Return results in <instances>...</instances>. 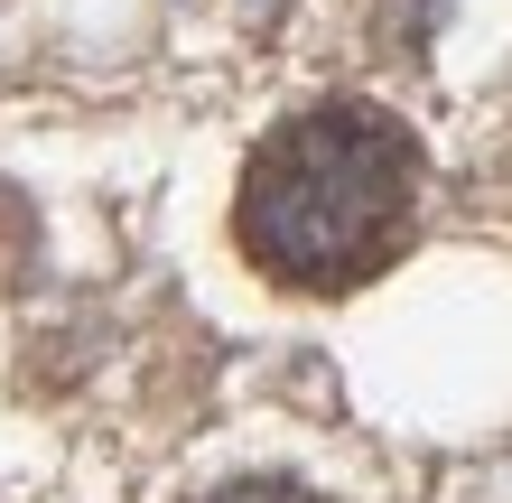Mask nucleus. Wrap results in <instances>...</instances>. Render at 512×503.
Wrapping results in <instances>:
<instances>
[{
  "mask_svg": "<svg viewBox=\"0 0 512 503\" xmlns=\"http://www.w3.org/2000/svg\"><path fill=\"white\" fill-rule=\"evenodd\" d=\"M410 196H419V159L401 122L373 103H317L252 150L233 224H243V252L270 280L354 289L401 252Z\"/></svg>",
  "mask_w": 512,
  "mask_h": 503,
  "instance_id": "nucleus-1",
  "label": "nucleus"
},
{
  "mask_svg": "<svg viewBox=\"0 0 512 503\" xmlns=\"http://www.w3.org/2000/svg\"><path fill=\"white\" fill-rule=\"evenodd\" d=\"M205 503H317V494H298L289 476H243V485H224V494H205Z\"/></svg>",
  "mask_w": 512,
  "mask_h": 503,
  "instance_id": "nucleus-2",
  "label": "nucleus"
}]
</instances>
